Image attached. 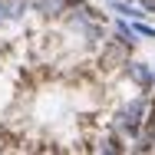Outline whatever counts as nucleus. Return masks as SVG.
<instances>
[{
  "instance_id": "f257e3e1",
  "label": "nucleus",
  "mask_w": 155,
  "mask_h": 155,
  "mask_svg": "<svg viewBox=\"0 0 155 155\" xmlns=\"http://www.w3.org/2000/svg\"><path fill=\"white\" fill-rule=\"evenodd\" d=\"M142 109H145V102H142V99H135L122 116H119V125L129 129V132H135V129H139V116H142Z\"/></svg>"
},
{
  "instance_id": "f03ea898",
  "label": "nucleus",
  "mask_w": 155,
  "mask_h": 155,
  "mask_svg": "<svg viewBox=\"0 0 155 155\" xmlns=\"http://www.w3.org/2000/svg\"><path fill=\"white\" fill-rule=\"evenodd\" d=\"M132 76H135L142 86H155V73H149L142 63H132Z\"/></svg>"
},
{
  "instance_id": "7ed1b4c3",
  "label": "nucleus",
  "mask_w": 155,
  "mask_h": 155,
  "mask_svg": "<svg viewBox=\"0 0 155 155\" xmlns=\"http://www.w3.org/2000/svg\"><path fill=\"white\" fill-rule=\"evenodd\" d=\"M112 10H116V13H129V17H145L139 7H129V3H116V0H112Z\"/></svg>"
},
{
  "instance_id": "20e7f679",
  "label": "nucleus",
  "mask_w": 155,
  "mask_h": 155,
  "mask_svg": "<svg viewBox=\"0 0 155 155\" xmlns=\"http://www.w3.org/2000/svg\"><path fill=\"white\" fill-rule=\"evenodd\" d=\"M63 3H66V0H43V3H40V10H43V13H56Z\"/></svg>"
},
{
  "instance_id": "39448f33",
  "label": "nucleus",
  "mask_w": 155,
  "mask_h": 155,
  "mask_svg": "<svg viewBox=\"0 0 155 155\" xmlns=\"http://www.w3.org/2000/svg\"><path fill=\"white\" fill-rule=\"evenodd\" d=\"M0 13H3V3H0Z\"/></svg>"
}]
</instances>
